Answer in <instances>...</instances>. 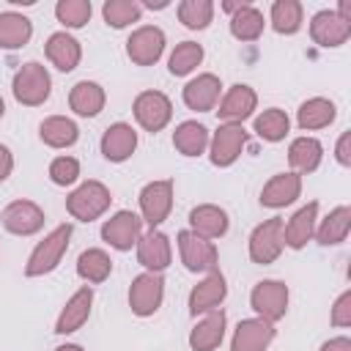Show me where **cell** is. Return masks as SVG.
<instances>
[{"label":"cell","mask_w":351,"mask_h":351,"mask_svg":"<svg viewBox=\"0 0 351 351\" xmlns=\"http://www.w3.org/2000/svg\"><path fill=\"white\" fill-rule=\"evenodd\" d=\"M107 104V93L99 82L93 80H80L77 85H71L69 90V107L74 110V115L80 118H96Z\"/></svg>","instance_id":"28"},{"label":"cell","mask_w":351,"mask_h":351,"mask_svg":"<svg viewBox=\"0 0 351 351\" xmlns=\"http://www.w3.org/2000/svg\"><path fill=\"white\" fill-rule=\"evenodd\" d=\"M335 159H337V165L351 167V132H343V134L337 137V145H335Z\"/></svg>","instance_id":"44"},{"label":"cell","mask_w":351,"mask_h":351,"mask_svg":"<svg viewBox=\"0 0 351 351\" xmlns=\"http://www.w3.org/2000/svg\"><path fill=\"white\" fill-rule=\"evenodd\" d=\"M165 299V277L154 271H143L129 285V307L134 315L148 318L162 307Z\"/></svg>","instance_id":"10"},{"label":"cell","mask_w":351,"mask_h":351,"mask_svg":"<svg viewBox=\"0 0 351 351\" xmlns=\"http://www.w3.org/2000/svg\"><path fill=\"white\" fill-rule=\"evenodd\" d=\"M33 36V22L19 11H0V49H22Z\"/></svg>","instance_id":"34"},{"label":"cell","mask_w":351,"mask_h":351,"mask_svg":"<svg viewBox=\"0 0 351 351\" xmlns=\"http://www.w3.org/2000/svg\"><path fill=\"white\" fill-rule=\"evenodd\" d=\"M80 178V162L74 156H55L49 162V181L58 186H71Z\"/></svg>","instance_id":"42"},{"label":"cell","mask_w":351,"mask_h":351,"mask_svg":"<svg viewBox=\"0 0 351 351\" xmlns=\"http://www.w3.org/2000/svg\"><path fill=\"white\" fill-rule=\"evenodd\" d=\"M38 137L49 148H71L80 140V126L66 115H49L41 121Z\"/></svg>","instance_id":"30"},{"label":"cell","mask_w":351,"mask_h":351,"mask_svg":"<svg viewBox=\"0 0 351 351\" xmlns=\"http://www.w3.org/2000/svg\"><path fill=\"white\" fill-rule=\"evenodd\" d=\"M140 8H167V0H156V3L154 0H143Z\"/></svg>","instance_id":"47"},{"label":"cell","mask_w":351,"mask_h":351,"mask_svg":"<svg viewBox=\"0 0 351 351\" xmlns=\"http://www.w3.org/2000/svg\"><path fill=\"white\" fill-rule=\"evenodd\" d=\"M11 170H14V154H11V148H8V145H3V143H0V184L11 176Z\"/></svg>","instance_id":"45"},{"label":"cell","mask_w":351,"mask_h":351,"mask_svg":"<svg viewBox=\"0 0 351 351\" xmlns=\"http://www.w3.org/2000/svg\"><path fill=\"white\" fill-rule=\"evenodd\" d=\"M44 208L33 200H11L3 214H0V222L8 233L14 236H33L44 228Z\"/></svg>","instance_id":"14"},{"label":"cell","mask_w":351,"mask_h":351,"mask_svg":"<svg viewBox=\"0 0 351 351\" xmlns=\"http://www.w3.org/2000/svg\"><path fill=\"white\" fill-rule=\"evenodd\" d=\"M228 296V282H225V274L217 269V271H208L192 291H189V299H186V307H189V315H203L208 310H217Z\"/></svg>","instance_id":"16"},{"label":"cell","mask_w":351,"mask_h":351,"mask_svg":"<svg viewBox=\"0 0 351 351\" xmlns=\"http://www.w3.org/2000/svg\"><path fill=\"white\" fill-rule=\"evenodd\" d=\"M252 129H255V134H258L261 140H266V143H280V140H285L288 132H291V118H288L285 110L269 107V110H263L261 115H255Z\"/></svg>","instance_id":"37"},{"label":"cell","mask_w":351,"mask_h":351,"mask_svg":"<svg viewBox=\"0 0 351 351\" xmlns=\"http://www.w3.org/2000/svg\"><path fill=\"white\" fill-rule=\"evenodd\" d=\"M101 16H104V22H107L110 27L123 30V27H129L132 22H140L143 8H140L137 0H107V3L101 5Z\"/></svg>","instance_id":"40"},{"label":"cell","mask_w":351,"mask_h":351,"mask_svg":"<svg viewBox=\"0 0 351 351\" xmlns=\"http://www.w3.org/2000/svg\"><path fill=\"white\" fill-rule=\"evenodd\" d=\"M277 329L274 324L263 321V318H244L236 324L233 337H230V351H266L274 340Z\"/></svg>","instance_id":"18"},{"label":"cell","mask_w":351,"mask_h":351,"mask_svg":"<svg viewBox=\"0 0 351 351\" xmlns=\"http://www.w3.org/2000/svg\"><path fill=\"white\" fill-rule=\"evenodd\" d=\"M90 307H93V288L90 285H82L63 304V310H60V315L55 321V335H71V332L82 329L85 321L90 318Z\"/></svg>","instance_id":"24"},{"label":"cell","mask_w":351,"mask_h":351,"mask_svg":"<svg viewBox=\"0 0 351 351\" xmlns=\"http://www.w3.org/2000/svg\"><path fill=\"white\" fill-rule=\"evenodd\" d=\"M219 93H222V82L217 74L211 71H203L197 77H192L184 90H181V99L189 110L195 112H211L217 104H219Z\"/></svg>","instance_id":"17"},{"label":"cell","mask_w":351,"mask_h":351,"mask_svg":"<svg viewBox=\"0 0 351 351\" xmlns=\"http://www.w3.org/2000/svg\"><path fill=\"white\" fill-rule=\"evenodd\" d=\"M11 90H14V99L19 104H25V107H41L49 99V93H52V77H49V71H47L44 63L27 60L14 74Z\"/></svg>","instance_id":"2"},{"label":"cell","mask_w":351,"mask_h":351,"mask_svg":"<svg viewBox=\"0 0 351 351\" xmlns=\"http://www.w3.org/2000/svg\"><path fill=\"white\" fill-rule=\"evenodd\" d=\"M269 22L280 36H293L302 30L304 8L299 0H274L269 11Z\"/></svg>","instance_id":"36"},{"label":"cell","mask_w":351,"mask_h":351,"mask_svg":"<svg viewBox=\"0 0 351 351\" xmlns=\"http://www.w3.org/2000/svg\"><path fill=\"white\" fill-rule=\"evenodd\" d=\"M55 351H85L82 346H77V343H63V346H58Z\"/></svg>","instance_id":"48"},{"label":"cell","mask_w":351,"mask_h":351,"mask_svg":"<svg viewBox=\"0 0 351 351\" xmlns=\"http://www.w3.org/2000/svg\"><path fill=\"white\" fill-rule=\"evenodd\" d=\"M137 263L145 269V271H154V274H162L170 263H173V244H170V236L162 233L159 228H148L140 239H137Z\"/></svg>","instance_id":"11"},{"label":"cell","mask_w":351,"mask_h":351,"mask_svg":"<svg viewBox=\"0 0 351 351\" xmlns=\"http://www.w3.org/2000/svg\"><path fill=\"white\" fill-rule=\"evenodd\" d=\"M321 159H324V145L315 137H307L304 134V137L291 140V145H288V162H291L293 173H299V176L315 173L318 165H321Z\"/></svg>","instance_id":"32"},{"label":"cell","mask_w":351,"mask_h":351,"mask_svg":"<svg viewBox=\"0 0 351 351\" xmlns=\"http://www.w3.org/2000/svg\"><path fill=\"white\" fill-rule=\"evenodd\" d=\"M318 351H351V337L340 335V337H329L326 343H321Z\"/></svg>","instance_id":"46"},{"label":"cell","mask_w":351,"mask_h":351,"mask_svg":"<svg viewBox=\"0 0 351 351\" xmlns=\"http://www.w3.org/2000/svg\"><path fill=\"white\" fill-rule=\"evenodd\" d=\"M288 299H291L288 285L280 280H261L250 291V307L255 310L258 318H263L269 324H277L280 318H285Z\"/></svg>","instance_id":"4"},{"label":"cell","mask_w":351,"mask_h":351,"mask_svg":"<svg viewBox=\"0 0 351 351\" xmlns=\"http://www.w3.org/2000/svg\"><path fill=\"white\" fill-rule=\"evenodd\" d=\"M255 107H258V93L250 85L236 82L225 90V96L219 99V104L214 110L222 123H244L247 118H252Z\"/></svg>","instance_id":"15"},{"label":"cell","mask_w":351,"mask_h":351,"mask_svg":"<svg viewBox=\"0 0 351 351\" xmlns=\"http://www.w3.org/2000/svg\"><path fill=\"white\" fill-rule=\"evenodd\" d=\"M44 52H47V60H49L58 71H74V69L80 66V60H82V47H80V41H77L71 33H66V30L52 33V36L47 38V44H44Z\"/></svg>","instance_id":"27"},{"label":"cell","mask_w":351,"mask_h":351,"mask_svg":"<svg viewBox=\"0 0 351 351\" xmlns=\"http://www.w3.org/2000/svg\"><path fill=\"white\" fill-rule=\"evenodd\" d=\"M282 217H271L263 219L261 225H255V230L250 233L247 250H250V261L258 266L274 263L282 252Z\"/></svg>","instance_id":"6"},{"label":"cell","mask_w":351,"mask_h":351,"mask_svg":"<svg viewBox=\"0 0 351 351\" xmlns=\"http://www.w3.org/2000/svg\"><path fill=\"white\" fill-rule=\"evenodd\" d=\"M90 14H93L90 0H58V5H55V16H58V22L66 30L85 27L88 19H90Z\"/></svg>","instance_id":"41"},{"label":"cell","mask_w":351,"mask_h":351,"mask_svg":"<svg viewBox=\"0 0 351 351\" xmlns=\"http://www.w3.org/2000/svg\"><path fill=\"white\" fill-rule=\"evenodd\" d=\"M335 118H337V107L332 99H324V96H313V99L302 101L296 110V123L302 132L326 129L329 123H335Z\"/></svg>","instance_id":"29"},{"label":"cell","mask_w":351,"mask_h":351,"mask_svg":"<svg viewBox=\"0 0 351 351\" xmlns=\"http://www.w3.org/2000/svg\"><path fill=\"white\" fill-rule=\"evenodd\" d=\"M222 8L230 14V36L239 41H258L263 36L266 19L252 3H222Z\"/></svg>","instance_id":"22"},{"label":"cell","mask_w":351,"mask_h":351,"mask_svg":"<svg viewBox=\"0 0 351 351\" xmlns=\"http://www.w3.org/2000/svg\"><path fill=\"white\" fill-rule=\"evenodd\" d=\"M351 233V208L348 206H337L332 208L318 225H315V239L324 247H335L343 244Z\"/></svg>","instance_id":"33"},{"label":"cell","mask_w":351,"mask_h":351,"mask_svg":"<svg viewBox=\"0 0 351 351\" xmlns=\"http://www.w3.org/2000/svg\"><path fill=\"white\" fill-rule=\"evenodd\" d=\"M203 55L206 52L197 41H181V44H176V49L167 58V71L173 77H186L203 63Z\"/></svg>","instance_id":"38"},{"label":"cell","mask_w":351,"mask_h":351,"mask_svg":"<svg viewBox=\"0 0 351 351\" xmlns=\"http://www.w3.org/2000/svg\"><path fill=\"white\" fill-rule=\"evenodd\" d=\"M99 148H101V156L107 162H126L134 154V148H137V132H134V126L126 123V121L110 123L104 129V134H101Z\"/></svg>","instance_id":"23"},{"label":"cell","mask_w":351,"mask_h":351,"mask_svg":"<svg viewBox=\"0 0 351 351\" xmlns=\"http://www.w3.org/2000/svg\"><path fill=\"white\" fill-rule=\"evenodd\" d=\"M71 233L74 228L69 222L52 228L36 247L33 252L27 255V263H25V277H44L49 271H55L69 250V241H71Z\"/></svg>","instance_id":"1"},{"label":"cell","mask_w":351,"mask_h":351,"mask_svg":"<svg viewBox=\"0 0 351 351\" xmlns=\"http://www.w3.org/2000/svg\"><path fill=\"white\" fill-rule=\"evenodd\" d=\"M230 228V219H228V211L214 206V203H200L189 211V230L200 239H222Z\"/></svg>","instance_id":"25"},{"label":"cell","mask_w":351,"mask_h":351,"mask_svg":"<svg viewBox=\"0 0 351 351\" xmlns=\"http://www.w3.org/2000/svg\"><path fill=\"white\" fill-rule=\"evenodd\" d=\"M77 274L90 282V285H99L104 282L110 274H112V258L101 250V247H88L80 252L77 258Z\"/></svg>","instance_id":"35"},{"label":"cell","mask_w":351,"mask_h":351,"mask_svg":"<svg viewBox=\"0 0 351 351\" xmlns=\"http://www.w3.org/2000/svg\"><path fill=\"white\" fill-rule=\"evenodd\" d=\"M208 129L197 121H181L173 132V148L181 154V156H200L208 151Z\"/></svg>","instance_id":"31"},{"label":"cell","mask_w":351,"mask_h":351,"mask_svg":"<svg viewBox=\"0 0 351 351\" xmlns=\"http://www.w3.org/2000/svg\"><path fill=\"white\" fill-rule=\"evenodd\" d=\"M176 241H178V255H181V263H184L186 271H195V274L197 271H206V274L208 271H217L219 252H217L214 241L195 236L189 228L186 230H178Z\"/></svg>","instance_id":"7"},{"label":"cell","mask_w":351,"mask_h":351,"mask_svg":"<svg viewBox=\"0 0 351 351\" xmlns=\"http://www.w3.org/2000/svg\"><path fill=\"white\" fill-rule=\"evenodd\" d=\"M302 195V176L288 170V173H274L263 189H261V206L266 208H285L291 203H296V197Z\"/></svg>","instance_id":"21"},{"label":"cell","mask_w":351,"mask_h":351,"mask_svg":"<svg viewBox=\"0 0 351 351\" xmlns=\"http://www.w3.org/2000/svg\"><path fill=\"white\" fill-rule=\"evenodd\" d=\"M329 321H332V326H351V291H343L335 299Z\"/></svg>","instance_id":"43"},{"label":"cell","mask_w":351,"mask_h":351,"mask_svg":"<svg viewBox=\"0 0 351 351\" xmlns=\"http://www.w3.org/2000/svg\"><path fill=\"white\" fill-rule=\"evenodd\" d=\"M110 203H112L110 189H107L101 181L88 178V181H82L77 189L69 192V197H66V211H69L74 219H80V222H93V219H99V217L110 208Z\"/></svg>","instance_id":"3"},{"label":"cell","mask_w":351,"mask_h":351,"mask_svg":"<svg viewBox=\"0 0 351 351\" xmlns=\"http://www.w3.org/2000/svg\"><path fill=\"white\" fill-rule=\"evenodd\" d=\"M5 115V101H3V96H0V118Z\"/></svg>","instance_id":"49"},{"label":"cell","mask_w":351,"mask_h":351,"mask_svg":"<svg viewBox=\"0 0 351 351\" xmlns=\"http://www.w3.org/2000/svg\"><path fill=\"white\" fill-rule=\"evenodd\" d=\"M173 211V181L159 178L148 181L140 189V219L151 228H159Z\"/></svg>","instance_id":"9"},{"label":"cell","mask_w":351,"mask_h":351,"mask_svg":"<svg viewBox=\"0 0 351 351\" xmlns=\"http://www.w3.org/2000/svg\"><path fill=\"white\" fill-rule=\"evenodd\" d=\"M225 329H228V315L222 307L203 313V318L189 332V348L192 351H217L225 340Z\"/></svg>","instance_id":"19"},{"label":"cell","mask_w":351,"mask_h":351,"mask_svg":"<svg viewBox=\"0 0 351 351\" xmlns=\"http://www.w3.org/2000/svg\"><path fill=\"white\" fill-rule=\"evenodd\" d=\"M247 145L244 123H219V129L208 140V159L214 167H230Z\"/></svg>","instance_id":"8"},{"label":"cell","mask_w":351,"mask_h":351,"mask_svg":"<svg viewBox=\"0 0 351 351\" xmlns=\"http://www.w3.org/2000/svg\"><path fill=\"white\" fill-rule=\"evenodd\" d=\"M132 112H134V121L145 132L156 134L173 121V101L162 90H143V93H137V99L132 104Z\"/></svg>","instance_id":"5"},{"label":"cell","mask_w":351,"mask_h":351,"mask_svg":"<svg viewBox=\"0 0 351 351\" xmlns=\"http://www.w3.org/2000/svg\"><path fill=\"white\" fill-rule=\"evenodd\" d=\"M315 225H318V203L310 200L288 222H282V244L291 250H302L315 236Z\"/></svg>","instance_id":"26"},{"label":"cell","mask_w":351,"mask_h":351,"mask_svg":"<svg viewBox=\"0 0 351 351\" xmlns=\"http://www.w3.org/2000/svg\"><path fill=\"white\" fill-rule=\"evenodd\" d=\"M140 236H143V219H140V214L126 211V208L115 211V214H112L110 219H104V225H101V239H104V244H110L112 250H121V252L132 250Z\"/></svg>","instance_id":"13"},{"label":"cell","mask_w":351,"mask_h":351,"mask_svg":"<svg viewBox=\"0 0 351 351\" xmlns=\"http://www.w3.org/2000/svg\"><path fill=\"white\" fill-rule=\"evenodd\" d=\"M176 11H178V22L186 30H206L214 19V3L211 0H181Z\"/></svg>","instance_id":"39"},{"label":"cell","mask_w":351,"mask_h":351,"mask_svg":"<svg viewBox=\"0 0 351 351\" xmlns=\"http://www.w3.org/2000/svg\"><path fill=\"white\" fill-rule=\"evenodd\" d=\"M165 44H167V38H165V30L162 27H156V25H140L126 38V55L137 66H154L162 58Z\"/></svg>","instance_id":"12"},{"label":"cell","mask_w":351,"mask_h":351,"mask_svg":"<svg viewBox=\"0 0 351 351\" xmlns=\"http://www.w3.org/2000/svg\"><path fill=\"white\" fill-rule=\"evenodd\" d=\"M310 38L318 47L335 49V47H343L351 38V25L343 22L332 8H324V11L313 14V19H310Z\"/></svg>","instance_id":"20"}]
</instances>
